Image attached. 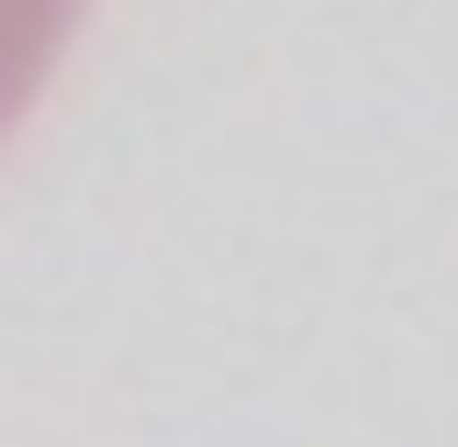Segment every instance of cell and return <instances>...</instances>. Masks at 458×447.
I'll use <instances>...</instances> for the list:
<instances>
[{
    "instance_id": "cell-1",
    "label": "cell",
    "mask_w": 458,
    "mask_h": 447,
    "mask_svg": "<svg viewBox=\"0 0 458 447\" xmlns=\"http://www.w3.org/2000/svg\"><path fill=\"white\" fill-rule=\"evenodd\" d=\"M67 34H79V0H0V134L34 112V89H45Z\"/></svg>"
}]
</instances>
